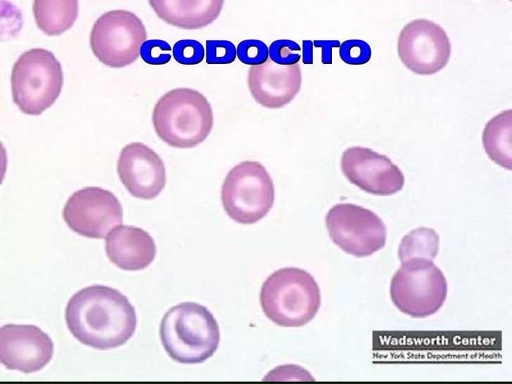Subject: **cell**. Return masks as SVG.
Masks as SVG:
<instances>
[{"label":"cell","instance_id":"6da1fadb","mask_svg":"<svg viewBox=\"0 0 512 384\" xmlns=\"http://www.w3.org/2000/svg\"><path fill=\"white\" fill-rule=\"evenodd\" d=\"M65 321L77 340L101 350L122 345L136 327V312L127 297L103 285L75 293L67 304Z\"/></svg>","mask_w":512,"mask_h":384},{"label":"cell","instance_id":"7a4b0ae2","mask_svg":"<svg viewBox=\"0 0 512 384\" xmlns=\"http://www.w3.org/2000/svg\"><path fill=\"white\" fill-rule=\"evenodd\" d=\"M162 344L169 356L183 364L201 363L216 352L219 325L204 306L185 302L171 307L160 326Z\"/></svg>","mask_w":512,"mask_h":384},{"label":"cell","instance_id":"3957f363","mask_svg":"<svg viewBox=\"0 0 512 384\" xmlns=\"http://www.w3.org/2000/svg\"><path fill=\"white\" fill-rule=\"evenodd\" d=\"M155 131L164 142L178 148H190L202 143L214 123L207 98L190 88L167 91L156 103L152 115Z\"/></svg>","mask_w":512,"mask_h":384},{"label":"cell","instance_id":"277c9868","mask_svg":"<svg viewBox=\"0 0 512 384\" xmlns=\"http://www.w3.org/2000/svg\"><path fill=\"white\" fill-rule=\"evenodd\" d=\"M260 304L267 318L283 327H300L314 319L321 305L313 276L296 267L272 273L264 282Z\"/></svg>","mask_w":512,"mask_h":384},{"label":"cell","instance_id":"5b68a950","mask_svg":"<svg viewBox=\"0 0 512 384\" xmlns=\"http://www.w3.org/2000/svg\"><path fill=\"white\" fill-rule=\"evenodd\" d=\"M13 102L25 114L38 115L58 98L63 74L50 51L34 48L23 53L14 63L11 76Z\"/></svg>","mask_w":512,"mask_h":384},{"label":"cell","instance_id":"8992f818","mask_svg":"<svg viewBox=\"0 0 512 384\" xmlns=\"http://www.w3.org/2000/svg\"><path fill=\"white\" fill-rule=\"evenodd\" d=\"M401 262L390 283L393 304L400 312L414 318L434 314L447 295L443 273L428 259L413 257Z\"/></svg>","mask_w":512,"mask_h":384},{"label":"cell","instance_id":"52a82bcc","mask_svg":"<svg viewBox=\"0 0 512 384\" xmlns=\"http://www.w3.org/2000/svg\"><path fill=\"white\" fill-rule=\"evenodd\" d=\"M275 193L266 168L257 161H243L227 174L221 191L224 209L233 221L254 224L269 212Z\"/></svg>","mask_w":512,"mask_h":384},{"label":"cell","instance_id":"ba28073f","mask_svg":"<svg viewBox=\"0 0 512 384\" xmlns=\"http://www.w3.org/2000/svg\"><path fill=\"white\" fill-rule=\"evenodd\" d=\"M147 32L141 20L132 12L113 10L101 15L93 25L90 46L104 65L122 68L139 56Z\"/></svg>","mask_w":512,"mask_h":384},{"label":"cell","instance_id":"9c48e42d","mask_svg":"<svg viewBox=\"0 0 512 384\" xmlns=\"http://www.w3.org/2000/svg\"><path fill=\"white\" fill-rule=\"evenodd\" d=\"M332 241L347 254L367 257L383 248L387 231L382 219L371 210L352 203H339L326 217Z\"/></svg>","mask_w":512,"mask_h":384},{"label":"cell","instance_id":"30bf717a","mask_svg":"<svg viewBox=\"0 0 512 384\" xmlns=\"http://www.w3.org/2000/svg\"><path fill=\"white\" fill-rule=\"evenodd\" d=\"M398 56L418 75H433L449 62L452 46L446 32L435 23L421 18L407 23L399 33Z\"/></svg>","mask_w":512,"mask_h":384},{"label":"cell","instance_id":"8fae6325","mask_svg":"<svg viewBox=\"0 0 512 384\" xmlns=\"http://www.w3.org/2000/svg\"><path fill=\"white\" fill-rule=\"evenodd\" d=\"M63 217L79 235L103 238L111 229L122 224L123 212L120 201L110 191L85 187L68 198Z\"/></svg>","mask_w":512,"mask_h":384},{"label":"cell","instance_id":"7c38bea8","mask_svg":"<svg viewBox=\"0 0 512 384\" xmlns=\"http://www.w3.org/2000/svg\"><path fill=\"white\" fill-rule=\"evenodd\" d=\"M340 166L350 182L374 195H392L402 190L404 184L400 169L388 156L371 148L353 146L346 149Z\"/></svg>","mask_w":512,"mask_h":384},{"label":"cell","instance_id":"4fadbf2b","mask_svg":"<svg viewBox=\"0 0 512 384\" xmlns=\"http://www.w3.org/2000/svg\"><path fill=\"white\" fill-rule=\"evenodd\" d=\"M53 354L52 340L34 325L9 324L0 329V361L8 369L36 372Z\"/></svg>","mask_w":512,"mask_h":384},{"label":"cell","instance_id":"5bb4252c","mask_svg":"<svg viewBox=\"0 0 512 384\" xmlns=\"http://www.w3.org/2000/svg\"><path fill=\"white\" fill-rule=\"evenodd\" d=\"M117 171L123 185L136 198H155L166 184L163 161L153 149L140 142L130 143L122 149Z\"/></svg>","mask_w":512,"mask_h":384},{"label":"cell","instance_id":"9a60e30c","mask_svg":"<svg viewBox=\"0 0 512 384\" xmlns=\"http://www.w3.org/2000/svg\"><path fill=\"white\" fill-rule=\"evenodd\" d=\"M302 75L298 63L279 65L270 58L251 65L248 75V88L255 100L268 108L288 104L300 91Z\"/></svg>","mask_w":512,"mask_h":384},{"label":"cell","instance_id":"2e32d148","mask_svg":"<svg viewBox=\"0 0 512 384\" xmlns=\"http://www.w3.org/2000/svg\"><path fill=\"white\" fill-rule=\"evenodd\" d=\"M109 260L124 270L146 268L153 261L156 246L151 236L141 228L121 225L112 229L105 238Z\"/></svg>","mask_w":512,"mask_h":384},{"label":"cell","instance_id":"e0dca14e","mask_svg":"<svg viewBox=\"0 0 512 384\" xmlns=\"http://www.w3.org/2000/svg\"><path fill=\"white\" fill-rule=\"evenodd\" d=\"M158 16L183 29L205 27L220 14L224 1H149Z\"/></svg>","mask_w":512,"mask_h":384},{"label":"cell","instance_id":"ac0fdd59","mask_svg":"<svg viewBox=\"0 0 512 384\" xmlns=\"http://www.w3.org/2000/svg\"><path fill=\"white\" fill-rule=\"evenodd\" d=\"M512 110H504L492 117L482 132L483 147L495 163L511 170Z\"/></svg>","mask_w":512,"mask_h":384},{"label":"cell","instance_id":"d6986e66","mask_svg":"<svg viewBox=\"0 0 512 384\" xmlns=\"http://www.w3.org/2000/svg\"><path fill=\"white\" fill-rule=\"evenodd\" d=\"M32 11L37 25L49 36L62 34L77 20V1H34Z\"/></svg>","mask_w":512,"mask_h":384},{"label":"cell","instance_id":"ffe728a7","mask_svg":"<svg viewBox=\"0 0 512 384\" xmlns=\"http://www.w3.org/2000/svg\"><path fill=\"white\" fill-rule=\"evenodd\" d=\"M440 237L430 228L421 227L411 231L401 241L398 257L401 262L413 257L433 260L439 250Z\"/></svg>","mask_w":512,"mask_h":384},{"label":"cell","instance_id":"44dd1931","mask_svg":"<svg viewBox=\"0 0 512 384\" xmlns=\"http://www.w3.org/2000/svg\"><path fill=\"white\" fill-rule=\"evenodd\" d=\"M300 51V46L295 41L290 39H278L270 44L269 56V58L277 64L290 65L298 63L301 55L297 52Z\"/></svg>","mask_w":512,"mask_h":384},{"label":"cell","instance_id":"7402d4cb","mask_svg":"<svg viewBox=\"0 0 512 384\" xmlns=\"http://www.w3.org/2000/svg\"><path fill=\"white\" fill-rule=\"evenodd\" d=\"M236 55L243 63L257 65L268 59L269 49L266 44L260 40L246 39L238 44Z\"/></svg>","mask_w":512,"mask_h":384},{"label":"cell","instance_id":"603a6c76","mask_svg":"<svg viewBox=\"0 0 512 384\" xmlns=\"http://www.w3.org/2000/svg\"><path fill=\"white\" fill-rule=\"evenodd\" d=\"M340 57L349 65H363L368 63L371 56V49L368 43L361 39H349L340 44Z\"/></svg>","mask_w":512,"mask_h":384},{"label":"cell","instance_id":"cb8c5ba5","mask_svg":"<svg viewBox=\"0 0 512 384\" xmlns=\"http://www.w3.org/2000/svg\"><path fill=\"white\" fill-rule=\"evenodd\" d=\"M205 53L202 44L194 39L179 40L174 44L172 49L174 58L182 65H196L201 63Z\"/></svg>","mask_w":512,"mask_h":384},{"label":"cell","instance_id":"d4e9b609","mask_svg":"<svg viewBox=\"0 0 512 384\" xmlns=\"http://www.w3.org/2000/svg\"><path fill=\"white\" fill-rule=\"evenodd\" d=\"M236 48L227 40H207L205 58L207 64H229L236 58Z\"/></svg>","mask_w":512,"mask_h":384},{"label":"cell","instance_id":"484cf974","mask_svg":"<svg viewBox=\"0 0 512 384\" xmlns=\"http://www.w3.org/2000/svg\"><path fill=\"white\" fill-rule=\"evenodd\" d=\"M172 48L165 41L160 39L146 40L141 46L140 55L142 59L151 65H163L171 59Z\"/></svg>","mask_w":512,"mask_h":384},{"label":"cell","instance_id":"4316f807","mask_svg":"<svg viewBox=\"0 0 512 384\" xmlns=\"http://www.w3.org/2000/svg\"><path fill=\"white\" fill-rule=\"evenodd\" d=\"M313 45L316 48H321V63L331 64L332 49L340 47V42L338 40H315Z\"/></svg>","mask_w":512,"mask_h":384},{"label":"cell","instance_id":"83f0119b","mask_svg":"<svg viewBox=\"0 0 512 384\" xmlns=\"http://www.w3.org/2000/svg\"><path fill=\"white\" fill-rule=\"evenodd\" d=\"M313 41L311 40L302 41V63L312 64L313 60Z\"/></svg>","mask_w":512,"mask_h":384}]
</instances>
